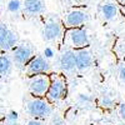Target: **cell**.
<instances>
[{
  "instance_id": "1",
  "label": "cell",
  "mask_w": 125,
  "mask_h": 125,
  "mask_svg": "<svg viewBox=\"0 0 125 125\" xmlns=\"http://www.w3.org/2000/svg\"><path fill=\"white\" fill-rule=\"evenodd\" d=\"M64 45L69 46L71 50L81 49L89 45V35L84 28H69L64 34Z\"/></svg>"
},
{
  "instance_id": "2",
  "label": "cell",
  "mask_w": 125,
  "mask_h": 125,
  "mask_svg": "<svg viewBox=\"0 0 125 125\" xmlns=\"http://www.w3.org/2000/svg\"><path fill=\"white\" fill-rule=\"evenodd\" d=\"M26 113L33 118H48L53 114V106L51 104L43 98L34 96L26 101Z\"/></svg>"
},
{
  "instance_id": "3",
  "label": "cell",
  "mask_w": 125,
  "mask_h": 125,
  "mask_svg": "<svg viewBox=\"0 0 125 125\" xmlns=\"http://www.w3.org/2000/svg\"><path fill=\"white\" fill-rule=\"evenodd\" d=\"M66 95V83L64 78L54 76L50 79V85L45 94V99L49 103H58Z\"/></svg>"
},
{
  "instance_id": "4",
  "label": "cell",
  "mask_w": 125,
  "mask_h": 125,
  "mask_svg": "<svg viewBox=\"0 0 125 125\" xmlns=\"http://www.w3.org/2000/svg\"><path fill=\"white\" fill-rule=\"evenodd\" d=\"M49 85H50V78L46 74H39V75L30 76L28 88L33 96L43 98L45 96V94L49 89Z\"/></svg>"
},
{
  "instance_id": "5",
  "label": "cell",
  "mask_w": 125,
  "mask_h": 125,
  "mask_svg": "<svg viewBox=\"0 0 125 125\" xmlns=\"http://www.w3.org/2000/svg\"><path fill=\"white\" fill-rule=\"evenodd\" d=\"M62 23L60 20H58L56 18L54 19H49L46 24L43 28V39L48 43H53V41H58L60 38H62Z\"/></svg>"
},
{
  "instance_id": "6",
  "label": "cell",
  "mask_w": 125,
  "mask_h": 125,
  "mask_svg": "<svg viewBox=\"0 0 125 125\" xmlns=\"http://www.w3.org/2000/svg\"><path fill=\"white\" fill-rule=\"evenodd\" d=\"M11 50H13L11 60H13V62H15L18 66H25L28 62L35 56L33 46L29 45V44L15 45Z\"/></svg>"
},
{
  "instance_id": "7",
  "label": "cell",
  "mask_w": 125,
  "mask_h": 125,
  "mask_svg": "<svg viewBox=\"0 0 125 125\" xmlns=\"http://www.w3.org/2000/svg\"><path fill=\"white\" fill-rule=\"evenodd\" d=\"M24 71L28 76H34V75H39V74H48L50 71L49 60H46L44 56H34L25 65Z\"/></svg>"
},
{
  "instance_id": "8",
  "label": "cell",
  "mask_w": 125,
  "mask_h": 125,
  "mask_svg": "<svg viewBox=\"0 0 125 125\" xmlns=\"http://www.w3.org/2000/svg\"><path fill=\"white\" fill-rule=\"evenodd\" d=\"M89 20V14L83 9H73L66 13L64 18V26L69 28H80Z\"/></svg>"
},
{
  "instance_id": "9",
  "label": "cell",
  "mask_w": 125,
  "mask_h": 125,
  "mask_svg": "<svg viewBox=\"0 0 125 125\" xmlns=\"http://www.w3.org/2000/svg\"><path fill=\"white\" fill-rule=\"evenodd\" d=\"M74 53H75V69L79 71L89 70L93 65V56L90 51L85 48H81L74 50Z\"/></svg>"
},
{
  "instance_id": "10",
  "label": "cell",
  "mask_w": 125,
  "mask_h": 125,
  "mask_svg": "<svg viewBox=\"0 0 125 125\" xmlns=\"http://www.w3.org/2000/svg\"><path fill=\"white\" fill-rule=\"evenodd\" d=\"M59 65L62 71L65 73H73L75 70V53L74 50H65L60 55L59 59Z\"/></svg>"
},
{
  "instance_id": "11",
  "label": "cell",
  "mask_w": 125,
  "mask_h": 125,
  "mask_svg": "<svg viewBox=\"0 0 125 125\" xmlns=\"http://www.w3.org/2000/svg\"><path fill=\"white\" fill-rule=\"evenodd\" d=\"M23 8L25 10V13L30 15H39L41 13H44L45 4L43 0H24Z\"/></svg>"
},
{
  "instance_id": "12",
  "label": "cell",
  "mask_w": 125,
  "mask_h": 125,
  "mask_svg": "<svg viewBox=\"0 0 125 125\" xmlns=\"http://www.w3.org/2000/svg\"><path fill=\"white\" fill-rule=\"evenodd\" d=\"M118 6L113 3H105L100 6V14L105 20H114L118 16Z\"/></svg>"
},
{
  "instance_id": "13",
  "label": "cell",
  "mask_w": 125,
  "mask_h": 125,
  "mask_svg": "<svg viewBox=\"0 0 125 125\" xmlns=\"http://www.w3.org/2000/svg\"><path fill=\"white\" fill-rule=\"evenodd\" d=\"M18 41H19L18 34L11 31V30H9V33L5 36V39L0 43V49L1 50H11L15 45H18Z\"/></svg>"
},
{
  "instance_id": "14",
  "label": "cell",
  "mask_w": 125,
  "mask_h": 125,
  "mask_svg": "<svg viewBox=\"0 0 125 125\" xmlns=\"http://www.w3.org/2000/svg\"><path fill=\"white\" fill-rule=\"evenodd\" d=\"M13 60L9 55H0V76L8 75L13 69Z\"/></svg>"
},
{
  "instance_id": "15",
  "label": "cell",
  "mask_w": 125,
  "mask_h": 125,
  "mask_svg": "<svg viewBox=\"0 0 125 125\" xmlns=\"http://www.w3.org/2000/svg\"><path fill=\"white\" fill-rule=\"evenodd\" d=\"M114 104H115V100L111 95L109 94H103L99 99V105L101 108H105V109H109V108H113Z\"/></svg>"
},
{
  "instance_id": "16",
  "label": "cell",
  "mask_w": 125,
  "mask_h": 125,
  "mask_svg": "<svg viewBox=\"0 0 125 125\" xmlns=\"http://www.w3.org/2000/svg\"><path fill=\"white\" fill-rule=\"evenodd\" d=\"M23 8V4L20 0H9L8 4H6V9L9 13L11 14H16L20 11V9Z\"/></svg>"
},
{
  "instance_id": "17",
  "label": "cell",
  "mask_w": 125,
  "mask_h": 125,
  "mask_svg": "<svg viewBox=\"0 0 125 125\" xmlns=\"http://www.w3.org/2000/svg\"><path fill=\"white\" fill-rule=\"evenodd\" d=\"M93 96L89 95V94H79L78 95V103L80 105H89V104L93 103Z\"/></svg>"
},
{
  "instance_id": "18",
  "label": "cell",
  "mask_w": 125,
  "mask_h": 125,
  "mask_svg": "<svg viewBox=\"0 0 125 125\" xmlns=\"http://www.w3.org/2000/svg\"><path fill=\"white\" fill-rule=\"evenodd\" d=\"M50 123L49 125H64V119H62L61 115H59L58 113H53L50 115Z\"/></svg>"
},
{
  "instance_id": "19",
  "label": "cell",
  "mask_w": 125,
  "mask_h": 125,
  "mask_svg": "<svg viewBox=\"0 0 125 125\" xmlns=\"http://www.w3.org/2000/svg\"><path fill=\"white\" fill-rule=\"evenodd\" d=\"M19 119V114L15 111V110H11V111H9L6 114V120L9 123H16Z\"/></svg>"
},
{
  "instance_id": "20",
  "label": "cell",
  "mask_w": 125,
  "mask_h": 125,
  "mask_svg": "<svg viewBox=\"0 0 125 125\" xmlns=\"http://www.w3.org/2000/svg\"><path fill=\"white\" fill-rule=\"evenodd\" d=\"M9 28L6 26V25H0V43L5 39V36L8 35V33H9Z\"/></svg>"
},
{
  "instance_id": "21",
  "label": "cell",
  "mask_w": 125,
  "mask_h": 125,
  "mask_svg": "<svg viewBox=\"0 0 125 125\" xmlns=\"http://www.w3.org/2000/svg\"><path fill=\"white\" fill-rule=\"evenodd\" d=\"M55 55V53H54V50H53V48H50V46H48V48H45L44 49V58L46 59V60H49V59H51Z\"/></svg>"
},
{
  "instance_id": "22",
  "label": "cell",
  "mask_w": 125,
  "mask_h": 125,
  "mask_svg": "<svg viewBox=\"0 0 125 125\" xmlns=\"http://www.w3.org/2000/svg\"><path fill=\"white\" fill-rule=\"evenodd\" d=\"M119 79H120V81L121 83H125V66H121L120 69H119Z\"/></svg>"
},
{
  "instance_id": "23",
  "label": "cell",
  "mask_w": 125,
  "mask_h": 125,
  "mask_svg": "<svg viewBox=\"0 0 125 125\" xmlns=\"http://www.w3.org/2000/svg\"><path fill=\"white\" fill-rule=\"evenodd\" d=\"M119 115H120V118L125 121V103H123L121 105L119 106Z\"/></svg>"
},
{
  "instance_id": "24",
  "label": "cell",
  "mask_w": 125,
  "mask_h": 125,
  "mask_svg": "<svg viewBox=\"0 0 125 125\" xmlns=\"http://www.w3.org/2000/svg\"><path fill=\"white\" fill-rule=\"evenodd\" d=\"M26 125H43L40 121H38V120H30V121H28L26 123Z\"/></svg>"
},
{
  "instance_id": "25",
  "label": "cell",
  "mask_w": 125,
  "mask_h": 125,
  "mask_svg": "<svg viewBox=\"0 0 125 125\" xmlns=\"http://www.w3.org/2000/svg\"><path fill=\"white\" fill-rule=\"evenodd\" d=\"M64 1H65V3H69V4H71V3H75L76 0H64Z\"/></svg>"
},
{
  "instance_id": "26",
  "label": "cell",
  "mask_w": 125,
  "mask_h": 125,
  "mask_svg": "<svg viewBox=\"0 0 125 125\" xmlns=\"http://www.w3.org/2000/svg\"><path fill=\"white\" fill-rule=\"evenodd\" d=\"M8 125H20V124H19V123L16 121V123H9Z\"/></svg>"
},
{
  "instance_id": "27",
  "label": "cell",
  "mask_w": 125,
  "mask_h": 125,
  "mask_svg": "<svg viewBox=\"0 0 125 125\" xmlns=\"http://www.w3.org/2000/svg\"><path fill=\"white\" fill-rule=\"evenodd\" d=\"M1 90H3V83H1V80H0V93H1Z\"/></svg>"
},
{
  "instance_id": "28",
  "label": "cell",
  "mask_w": 125,
  "mask_h": 125,
  "mask_svg": "<svg viewBox=\"0 0 125 125\" xmlns=\"http://www.w3.org/2000/svg\"><path fill=\"white\" fill-rule=\"evenodd\" d=\"M120 3H123V4H125V0H119Z\"/></svg>"
},
{
  "instance_id": "29",
  "label": "cell",
  "mask_w": 125,
  "mask_h": 125,
  "mask_svg": "<svg viewBox=\"0 0 125 125\" xmlns=\"http://www.w3.org/2000/svg\"><path fill=\"white\" fill-rule=\"evenodd\" d=\"M3 113V109H1V106H0V114H1Z\"/></svg>"
},
{
  "instance_id": "30",
  "label": "cell",
  "mask_w": 125,
  "mask_h": 125,
  "mask_svg": "<svg viewBox=\"0 0 125 125\" xmlns=\"http://www.w3.org/2000/svg\"><path fill=\"white\" fill-rule=\"evenodd\" d=\"M118 125H125V123H121V124H118Z\"/></svg>"
}]
</instances>
